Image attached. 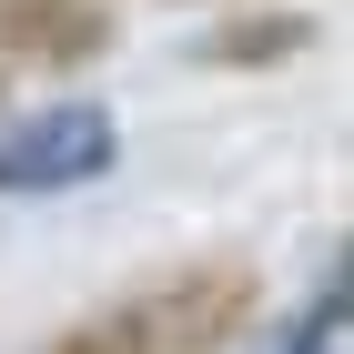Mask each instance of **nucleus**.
I'll use <instances>...</instances> for the list:
<instances>
[{
	"label": "nucleus",
	"mask_w": 354,
	"mask_h": 354,
	"mask_svg": "<svg viewBox=\"0 0 354 354\" xmlns=\"http://www.w3.org/2000/svg\"><path fill=\"white\" fill-rule=\"evenodd\" d=\"M122 162V122L102 102H41L21 122H0V203H21V192H82Z\"/></svg>",
	"instance_id": "f257e3e1"
},
{
	"label": "nucleus",
	"mask_w": 354,
	"mask_h": 354,
	"mask_svg": "<svg viewBox=\"0 0 354 354\" xmlns=\"http://www.w3.org/2000/svg\"><path fill=\"white\" fill-rule=\"evenodd\" d=\"M132 304H142V324H152V344H162V354H213V344H233V334L253 324L263 273H253L243 253H203V263L162 273V283L132 294Z\"/></svg>",
	"instance_id": "f03ea898"
},
{
	"label": "nucleus",
	"mask_w": 354,
	"mask_h": 354,
	"mask_svg": "<svg viewBox=\"0 0 354 354\" xmlns=\"http://www.w3.org/2000/svg\"><path fill=\"white\" fill-rule=\"evenodd\" d=\"M111 41H122L111 0H0V61L91 71V61H111Z\"/></svg>",
	"instance_id": "7ed1b4c3"
},
{
	"label": "nucleus",
	"mask_w": 354,
	"mask_h": 354,
	"mask_svg": "<svg viewBox=\"0 0 354 354\" xmlns=\"http://www.w3.org/2000/svg\"><path fill=\"white\" fill-rule=\"evenodd\" d=\"M314 41H324L314 10H294V0H253V10H233V21L203 30L192 61H203V71H283V61H304Z\"/></svg>",
	"instance_id": "20e7f679"
},
{
	"label": "nucleus",
	"mask_w": 354,
	"mask_h": 354,
	"mask_svg": "<svg viewBox=\"0 0 354 354\" xmlns=\"http://www.w3.org/2000/svg\"><path fill=\"white\" fill-rule=\"evenodd\" d=\"M263 354H344V273H324V283H314V304H304V314L273 334Z\"/></svg>",
	"instance_id": "39448f33"
},
{
	"label": "nucleus",
	"mask_w": 354,
	"mask_h": 354,
	"mask_svg": "<svg viewBox=\"0 0 354 354\" xmlns=\"http://www.w3.org/2000/svg\"><path fill=\"white\" fill-rule=\"evenodd\" d=\"M51 354H162V344H152V324H142V304H102V314H82Z\"/></svg>",
	"instance_id": "423d86ee"
}]
</instances>
